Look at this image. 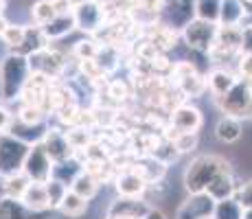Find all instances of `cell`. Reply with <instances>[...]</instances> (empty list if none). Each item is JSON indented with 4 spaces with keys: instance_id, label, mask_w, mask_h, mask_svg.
Segmentation results:
<instances>
[{
    "instance_id": "cell-1",
    "label": "cell",
    "mask_w": 252,
    "mask_h": 219,
    "mask_svg": "<svg viewBox=\"0 0 252 219\" xmlns=\"http://www.w3.org/2000/svg\"><path fill=\"white\" fill-rule=\"evenodd\" d=\"M221 173H230L228 162L220 156H197L184 171V187L189 193H204L215 178Z\"/></svg>"
},
{
    "instance_id": "cell-2",
    "label": "cell",
    "mask_w": 252,
    "mask_h": 219,
    "mask_svg": "<svg viewBox=\"0 0 252 219\" xmlns=\"http://www.w3.org/2000/svg\"><path fill=\"white\" fill-rule=\"evenodd\" d=\"M31 62L22 53H9L0 62V77H2V99L13 101L22 94L29 77H31Z\"/></svg>"
},
{
    "instance_id": "cell-3",
    "label": "cell",
    "mask_w": 252,
    "mask_h": 219,
    "mask_svg": "<svg viewBox=\"0 0 252 219\" xmlns=\"http://www.w3.org/2000/svg\"><path fill=\"white\" fill-rule=\"evenodd\" d=\"M31 143L18 138L16 134H0V175H13L24 169Z\"/></svg>"
},
{
    "instance_id": "cell-4",
    "label": "cell",
    "mask_w": 252,
    "mask_h": 219,
    "mask_svg": "<svg viewBox=\"0 0 252 219\" xmlns=\"http://www.w3.org/2000/svg\"><path fill=\"white\" fill-rule=\"evenodd\" d=\"M215 101L224 110V114L237 116V119L252 114V88L248 86L246 79H239L224 96H220Z\"/></svg>"
},
{
    "instance_id": "cell-5",
    "label": "cell",
    "mask_w": 252,
    "mask_h": 219,
    "mask_svg": "<svg viewBox=\"0 0 252 219\" xmlns=\"http://www.w3.org/2000/svg\"><path fill=\"white\" fill-rule=\"evenodd\" d=\"M217 22H208V20H202V18H195L182 29V37L187 42L189 48L197 53H208L215 44V37H217Z\"/></svg>"
},
{
    "instance_id": "cell-6",
    "label": "cell",
    "mask_w": 252,
    "mask_h": 219,
    "mask_svg": "<svg viewBox=\"0 0 252 219\" xmlns=\"http://www.w3.org/2000/svg\"><path fill=\"white\" fill-rule=\"evenodd\" d=\"M53 158L48 156V152L44 149L42 140L37 143H31V149H29V156L24 160V175H27L31 182H48L53 178Z\"/></svg>"
},
{
    "instance_id": "cell-7",
    "label": "cell",
    "mask_w": 252,
    "mask_h": 219,
    "mask_svg": "<svg viewBox=\"0 0 252 219\" xmlns=\"http://www.w3.org/2000/svg\"><path fill=\"white\" fill-rule=\"evenodd\" d=\"M72 13H75L77 29L90 33V35H96V33L101 31V27L105 24V9H103V4L96 2V0L79 2L72 9Z\"/></svg>"
},
{
    "instance_id": "cell-8",
    "label": "cell",
    "mask_w": 252,
    "mask_h": 219,
    "mask_svg": "<svg viewBox=\"0 0 252 219\" xmlns=\"http://www.w3.org/2000/svg\"><path fill=\"white\" fill-rule=\"evenodd\" d=\"M217 199L208 193H191L184 202L180 204L176 213V219H202L208 215H215Z\"/></svg>"
},
{
    "instance_id": "cell-9",
    "label": "cell",
    "mask_w": 252,
    "mask_h": 219,
    "mask_svg": "<svg viewBox=\"0 0 252 219\" xmlns=\"http://www.w3.org/2000/svg\"><path fill=\"white\" fill-rule=\"evenodd\" d=\"M29 62H31L33 72H42V75L51 77V79H57L60 72L66 68V62H64V57H62V53L51 51L48 46L31 53V55H29Z\"/></svg>"
},
{
    "instance_id": "cell-10",
    "label": "cell",
    "mask_w": 252,
    "mask_h": 219,
    "mask_svg": "<svg viewBox=\"0 0 252 219\" xmlns=\"http://www.w3.org/2000/svg\"><path fill=\"white\" fill-rule=\"evenodd\" d=\"M42 145L48 152V156L53 158V162H62V160H68L75 156L77 149L72 147L70 138L66 131L55 129V127H46L44 138H42Z\"/></svg>"
},
{
    "instance_id": "cell-11",
    "label": "cell",
    "mask_w": 252,
    "mask_h": 219,
    "mask_svg": "<svg viewBox=\"0 0 252 219\" xmlns=\"http://www.w3.org/2000/svg\"><path fill=\"white\" fill-rule=\"evenodd\" d=\"M149 182L140 175L136 169H123L119 175L114 178V188L119 195L123 197H143L147 191Z\"/></svg>"
},
{
    "instance_id": "cell-12",
    "label": "cell",
    "mask_w": 252,
    "mask_h": 219,
    "mask_svg": "<svg viewBox=\"0 0 252 219\" xmlns=\"http://www.w3.org/2000/svg\"><path fill=\"white\" fill-rule=\"evenodd\" d=\"M152 211L143 197H123L119 195L112 204L108 206V215H123V217H134V219H145L147 213Z\"/></svg>"
},
{
    "instance_id": "cell-13",
    "label": "cell",
    "mask_w": 252,
    "mask_h": 219,
    "mask_svg": "<svg viewBox=\"0 0 252 219\" xmlns=\"http://www.w3.org/2000/svg\"><path fill=\"white\" fill-rule=\"evenodd\" d=\"M204 123L202 119V112L193 105H176L171 110V127L176 131H197Z\"/></svg>"
},
{
    "instance_id": "cell-14",
    "label": "cell",
    "mask_w": 252,
    "mask_h": 219,
    "mask_svg": "<svg viewBox=\"0 0 252 219\" xmlns=\"http://www.w3.org/2000/svg\"><path fill=\"white\" fill-rule=\"evenodd\" d=\"M162 7L167 11V16L171 18L173 29H184L193 20V13H195V2L193 0H164Z\"/></svg>"
},
{
    "instance_id": "cell-15",
    "label": "cell",
    "mask_w": 252,
    "mask_h": 219,
    "mask_svg": "<svg viewBox=\"0 0 252 219\" xmlns=\"http://www.w3.org/2000/svg\"><path fill=\"white\" fill-rule=\"evenodd\" d=\"M20 202L29 211L33 213H48L51 204H48V193H46V184L42 182H31L24 191V195L20 197Z\"/></svg>"
},
{
    "instance_id": "cell-16",
    "label": "cell",
    "mask_w": 252,
    "mask_h": 219,
    "mask_svg": "<svg viewBox=\"0 0 252 219\" xmlns=\"http://www.w3.org/2000/svg\"><path fill=\"white\" fill-rule=\"evenodd\" d=\"M75 29H77V20H75V13L70 11V13H57L51 22H46L42 27V31H44L48 40H62V37H66Z\"/></svg>"
},
{
    "instance_id": "cell-17",
    "label": "cell",
    "mask_w": 252,
    "mask_h": 219,
    "mask_svg": "<svg viewBox=\"0 0 252 219\" xmlns=\"http://www.w3.org/2000/svg\"><path fill=\"white\" fill-rule=\"evenodd\" d=\"M84 171H86V164L81 162L77 156L53 164V178L60 180V182H64V184H68V187H72V182H75Z\"/></svg>"
},
{
    "instance_id": "cell-18",
    "label": "cell",
    "mask_w": 252,
    "mask_h": 219,
    "mask_svg": "<svg viewBox=\"0 0 252 219\" xmlns=\"http://www.w3.org/2000/svg\"><path fill=\"white\" fill-rule=\"evenodd\" d=\"M237 81H239V79H237L230 70H226V68H215V70L208 72V77H206L208 90L213 92V96H215V99L224 96L226 92H228L230 88L237 84Z\"/></svg>"
},
{
    "instance_id": "cell-19",
    "label": "cell",
    "mask_w": 252,
    "mask_h": 219,
    "mask_svg": "<svg viewBox=\"0 0 252 219\" xmlns=\"http://www.w3.org/2000/svg\"><path fill=\"white\" fill-rule=\"evenodd\" d=\"M241 134H244V127H241V121L237 119V116H230L226 114L224 119H220V123H217L215 127V136L220 143H237V140L241 138Z\"/></svg>"
},
{
    "instance_id": "cell-20",
    "label": "cell",
    "mask_w": 252,
    "mask_h": 219,
    "mask_svg": "<svg viewBox=\"0 0 252 219\" xmlns=\"http://www.w3.org/2000/svg\"><path fill=\"white\" fill-rule=\"evenodd\" d=\"M88 204H90V199H86V197H81L79 193H75L70 188L68 191V195H66V199L62 202V206H60V213L64 217H70V219H77V217H81V215H86V211H88Z\"/></svg>"
},
{
    "instance_id": "cell-21",
    "label": "cell",
    "mask_w": 252,
    "mask_h": 219,
    "mask_svg": "<svg viewBox=\"0 0 252 219\" xmlns=\"http://www.w3.org/2000/svg\"><path fill=\"white\" fill-rule=\"evenodd\" d=\"M237 187H235V180H232L230 173H221L220 178H215V182L206 188L208 195H213L217 202H224V199H230L235 195Z\"/></svg>"
},
{
    "instance_id": "cell-22",
    "label": "cell",
    "mask_w": 252,
    "mask_h": 219,
    "mask_svg": "<svg viewBox=\"0 0 252 219\" xmlns=\"http://www.w3.org/2000/svg\"><path fill=\"white\" fill-rule=\"evenodd\" d=\"M46 119V110L42 105H33V103H22L18 110V123L27 125V127H40Z\"/></svg>"
},
{
    "instance_id": "cell-23",
    "label": "cell",
    "mask_w": 252,
    "mask_h": 219,
    "mask_svg": "<svg viewBox=\"0 0 252 219\" xmlns=\"http://www.w3.org/2000/svg\"><path fill=\"white\" fill-rule=\"evenodd\" d=\"M176 86H178V90H180V94H184V96H200L208 84L200 72H191V75L176 79Z\"/></svg>"
},
{
    "instance_id": "cell-24",
    "label": "cell",
    "mask_w": 252,
    "mask_h": 219,
    "mask_svg": "<svg viewBox=\"0 0 252 219\" xmlns=\"http://www.w3.org/2000/svg\"><path fill=\"white\" fill-rule=\"evenodd\" d=\"M99 187H101L99 180H96L90 171H84V173L79 175V178L75 180V182H72V187H70V188H72L75 193H79L81 197L92 199V197L96 195V193H99Z\"/></svg>"
},
{
    "instance_id": "cell-25",
    "label": "cell",
    "mask_w": 252,
    "mask_h": 219,
    "mask_svg": "<svg viewBox=\"0 0 252 219\" xmlns=\"http://www.w3.org/2000/svg\"><path fill=\"white\" fill-rule=\"evenodd\" d=\"M29 184H31V180L24 175V171L13 173V175H4V197L20 199Z\"/></svg>"
},
{
    "instance_id": "cell-26",
    "label": "cell",
    "mask_w": 252,
    "mask_h": 219,
    "mask_svg": "<svg viewBox=\"0 0 252 219\" xmlns=\"http://www.w3.org/2000/svg\"><path fill=\"white\" fill-rule=\"evenodd\" d=\"M44 184H46V193H48V204H51V211H60L62 202H64L66 195H68L70 187H68V184H64V182H60V180H55V178H51Z\"/></svg>"
},
{
    "instance_id": "cell-27",
    "label": "cell",
    "mask_w": 252,
    "mask_h": 219,
    "mask_svg": "<svg viewBox=\"0 0 252 219\" xmlns=\"http://www.w3.org/2000/svg\"><path fill=\"white\" fill-rule=\"evenodd\" d=\"M221 2L224 0H195V13L197 18L208 22L221 20Z\"/></svg>"
},
{
    "instance_id": "cell-28",
    "label": "cell",
    "mask_w": 252,
    "mask_h": 219,
    "mask_svg": "<svg viewBox=\"0 0 252 219\" xmlns=\"http://www.w3.org/2000/svg\"><path fill=\"white\" fill-rule=\"evenodd\" d=\"M57 16L55 7H53L51 0H37L31 7V20L37 24V27H44L46 22H51L53 18Z\"/></svg>"
},
{
    "instance_id": "cell-29",
    "label": "cell",
    "mask_w": 252,
    "mask_h": 219,
    "mask_svg": "<svg viewBox=\"0 0 252 219\" xmlns=\"http://www.w3.org/2000/svg\"><path fill=\"white\" fill-rule=\"evenodd\" d=\"M24 35H27V27H22V24H11L9 22V27L4 29V33L0 35V40L7 44L11 51H18V48L22 46L24 42Z\"/></svg>"
},
{
    "instance_id": "cell-30",
    "label": "cell",
    "mask_w": 252,
    "mask_h": 219,
    "mask_svg": "<svg viewBox=\"0 0 252 219\" xmlns=\"http://www.w3.org/2000/svg\"><path fill=\"white\" fill-rule=\"evenodd\" d=\"M244 217V208L237 199H224V202H217L215 208V219H241Z\"/></svg>"
},
{
    "instance_id": "cell-31",
    "label": "cell",
    "mask_w": 252,
    "mask_h": 219,
    "mask_svg": "<svg viewBox=\"0 0 252 219\" xmlns=\"http://www.w3.org/2000/svg\"><path fill=\"white\" fill-rule=\"evenodd\" d=\"M99 51H101V46H99V42H94V40H79L72 46V55L77 57V60H96V55H99Z\"/></svg>"
},
{
    "instance_id": "cell-32",
    "label": "cell",
    "mask_w": 252,
    "mask_h": 219,
    "mask_svg": "<svg viewBox=\"0 0 252 219\" xmlns=\"http://www.w3.org/2000/svg\"><path fill=\"white\" fill-rule=\"evenodd\" d=\"M244 16V9L239 7L237 0H224L221 2V20L224 24H237Z\"/></svg>"
},
{
    "instance_id": "cell-33",
    "label": "cell",
    "mask_w": 252,
    "mask_h": 219,
    "mask_svg": "<svg viewBox=\"0 0 252 219\" xmlns=\"http://www.w3.org/2000/svg\"><path fill=\"white\" fill-rule=\"evenodd\" d=\"M66 134H68L72 147H75L77 152H81V149H86V147L90 145V136L86 134V129H81V127H72L70 131H66Z\"/></svg>"
},
{
    "instance_id": "cell-34",
    "label": "cell",
    "mask_w": 252,
    "mask_h": 219,
    "mask_svg": "<svg viewBox=\"0 0 252 219\" xmlns=\"http://www.w3.org/2000/svg\"><path fill=\"white\" fill-rule=\"evenodd\" d=\"M239 75L241 79L252 81V53H244V57L239 60Z\"/></svg>"
},
{
    "instance_id": "cell-35",
    "label": "cell",
    "mask_w": 252,
    "mask_h": 219,
    "mask_svg": "<svg viewBox=\"0 0 252 219\" xmlns=\"http://www.w3.org/2000/svg\"><path fill=\"white\" fill-rule=\"evenodd\" d=\"M237 202L241 204V208H252V180H250V182H246L244 187L239 188Z\"/></svg>"
},
{
    "instance_id": "cell-36",
    "label": "cell",
    "mask_w": 252,
    "mask_h": 219,
    "mask_svg": "<svg viewBox=\"0 0 252 219\" xmlns=\"http://www.w3.org/2000/svg\"><path fill=\"white\" fill-rule=\"evenodd\" d=\"M110 96H112L114 101H125L129 96V92H127V86L125 84H121V81H112L110 84V92H108Z\"/></svg>"
},
{
    "instance_id": "cell-37",
    "label": "cell",
    "mask_w": 252,
    "mask_h": 219,
    "mask_svg": "<svg viewBox=\"0 0 252 219\" xmlns=\"http://www.w3.org/2000/svg\"><path fill=\"white\" fill-rule=\"evenodd\" d=\"M13 125V116L4 105H0V134H7Z\"/></svg>"
},
{
    "instance_id": "cell-38",
    "label": "cell",
    "mask_w": 252,
    "mask_h": 219,
    "mask_svg": "<svg viewBox=\"0 0 252 219\" xmlns=\"http://www.w3.org/2000/svg\"><path fill=\"white\" fill-rule=\"evenodd\" d=\"M53 7H55L57 13H70L75 9V2L72 0H51Z\"/></svg>"
},
{
    "instance_id": "cell-39",
    "label": "cell",
    "mask_w": 252,
    "mask_h": 219,
    "mask_svg": "<svg viewBox=\"0 0 252 219\" xmlns=\"http://www.w3.org/2000/svg\"><path fill=\"white\" fill-rule=\"evenodd\" d=\"M241 51L244 53H252V27L244 29V42H241Z\"/></svg>"
},
{
    "instance_id": "cell-40",
    "label": "cell",
    "mask_w": 252,
    "mask_h": 219,
    "mask_svg": "<svg viewBox=\"0 0 252 219\" xmlns=\"http://www.w3.org/2000/svg\"><path fill=\"white\" fill-rule=\"evenodd\" d=\"M145 219H167V217H164L162 211H158V208H152V211L147 213V217H145Z\"/></svg>"
},
{
    "instance_id": "cell-41",
    "label": "cell",
    "mask_w": 252,
    "mask_h": 219,
    "mask_svg": "<svg viewBox=\"0 0 252 219\" xmlns=\"http://www.w3.org/2000/svg\"><path fill=\"white\" fill-rule=\"evenodd\" d=\"M7 27H9V22L4 20V16H2V13H0V35H2V33H4V29H7Z\"/></svg>"
},
{
    "instance_id": "cell-42",
    "label": "cell",
    "mask_w": 252,
    "mask_h": 219,
    "mask_svg": "<svg viewBox=\"0 0 252 219\" xmlns=\"http://www.w3.org/2000/svg\"><path fill=\"white\" fill-rule=\"evenodd\" d=\"M105 219H134V217H123V215H108V213H105Z\"/></svg>"
},
{
    "instance_id": "cell-43",
    "label": "cell",
    "mask_w": 252,
    "mask_h": 219,
    "mask_svg": "<svg viewBox=\"0 0 252 219\" xmlns=\"http://www.w3.org/2000/svg\"><path fill=\"white\" fill-rule=\"evenodd\" d=\"M241 219H252V208H244V217Z\"/></svg>"
},
{
    "instance_id": "cell-44",
    "label": "cell",
    "mask_w": 252,
    "mask_h": 219,
    "mask_svg": "<svg viewBox=\"0 0 252 219\" xmlns=\"http://www.w3.org/2000/svg\"><path fill=\"white\" fill-rule=\"evenodd\" d=\"M4 7H7V0H0V13L4 11Z\"/></svg>"
},
{
    "instance_id": "cell-45",
    "label": "cell",
    "mask_w": 252,
    "mask_h": 219,
    "mask_svg": "<svg viewBox=\"0 0 252 219\" xmlns=\"http://www.w3.org/2000/svg\"><path fill=\"white\" fill-rule=\"evenodd\" d=\"M0 99H2V77H0Z\"/></svg>"
},
{
    "instance_id": "cell-46",
    "label": "cell",
    "mask_w": 252,
    "mask_h": 219,
    "mask_svg": "<svg viewBox=\"0 0 252 219\" xmlns=\"http://www.w3.org/2000/svg\"><path fill=\"white\" fill-rule=\"evenodd\" d=\"M246 2H252V0H246Z\"/></svg>"
}]
</instances>
